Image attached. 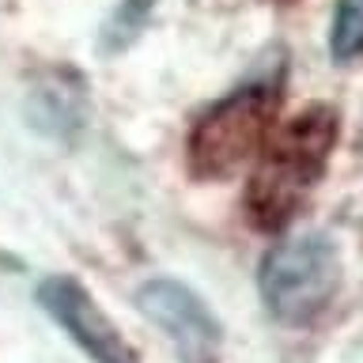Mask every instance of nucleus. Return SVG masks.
<instances>
[{
  "instance_id": "nucleus-1",
  "label": "nucleus",
  "mask_w": 363,
  "mask_h": 363,
  "mask_svg": "<svg viewBox=\"0 0 363 363\" xmlns=\"http://www.w3.org/2000/svg\"><path fill=\"white\" fill-rule=\"evenodd\" d=\"M337 136L340 113L325 102H311L272 133L246 186V216L257 231L277 235L303 212L318 182L325 178Z\"/></svg>"
},
{
  "instance_id": "nucleus-2",
  "label": "nucleus",
  "mask_w": 363,
  "mask_h": 363,
  "mask_svg": "<svg viewBox=\"0 0 363 363\" xmlns=\"http://www.w3.org/2000/svg\"><path fill=\"white\" fill-rule=\"evenodd\" d=\"M284 87L280 79L246 84L208 106L193 121L186 140V167L197 182H227L265 152L277 133Z\"/></svg>"
},
{
  "instance_id": "nucleus-3",
  "label": "nucleus",
  "mask_w": 363,
  "mask_h": 363,
  "mask_svg": "<svg viewBox=\"0 0 363 363\" xmlns=\"http://www.w3.org/2000/svg\"><path fill=\"white\" fill-rule=\"evenodd\" d=\"M257 284L277 322L311 325L340 288V254L325 235L284 238L261 261Z\"/></svg>"
},
{
  "instance_id": "nucleus-4",
  "label": "nucleus",
  "mask_w": 363,
  "mask_h": 363,
  "mask_svg": "<svg viewBox=\"0 0 363 363\" xmlns=\"http://www.w3.org/2000/svg\"><path fill=\"white\" fill-rule=\"evenodd\" d=\"M136 306L167 333L182 363H220L223 325L193 288L178 280H147L136 291Z\"/></svg>"
},
{
  "instance_id": "nucleus-5",
  "label": "nucleus",
  "mask_w": 363,
  "mask_h": 363,
  "mask_svg": "<svg viewBox=\"0 0 363 363\" xmlns=\"http://www.w3.org/2000/svg\"><path fill=\"white\" fill-rule=\"evenodd\" d=\"M38 303L91 363H140L136 348L121 337V329L110 322V314L79 280L45 277L38 284Z\"/></svg>"
},
{
  "instance_id": "nucleus-6",
  "label": "nucleus",
  "mask_w": 363,
  "mask_h": 363,
  "mask_svg": "<svg viewBox=\"0 0 363 363\" xmlns=\"http://www.w3.org/2000/svg\"><path fill=\"white\" fill-rule=\"evenodd\" d=\"M329 53L340 65L363 57V0H340L337 4L333 27H329Z\"/></svg>"
},
{
  "instance_id": "nucleus-7",
  "label": "nucleus",
  "mask_w": 363,
  "mask_h": 363,
  "mask_svg": "<svg viewBox=\"0 0 363 363\" xmlns=\"http://www.w3.org/2000/svg\"><path fill=\"white\" fill-rule=\"evenodd\" d=\"M152 8H155V0H121V8L113 11L106 19V27H102V50L106 53L125 50V45L144 30V19L152 16Z\"/></svg>"
},
{
  "instance_id": "nucleus-8",
  "label": "nucleus",
  "mask_w": 363,
  "mask_h": 363,
  "mask_svg": "<svg viewBox=\"0 0 363 363\" xmlns=\"http://www.w3.org/2000/svg\"><path fill=\"white\" fill-rule=\"evenodd\" d=\"M0 269H19V257H11V254L0 250Z\"/></svg>"
},
{
  "instance_id": "nucleus-9",
  "label": "nucleus",
  "mask_w": 363,
  "mask_h": 363,
  "mask_svg": "<svg viewBox=\"0 0 363 363\" xmlns=\"http://www.w3.org/2000/svg\"><path fill=\"white\" fill-rule=\"evenodd\" d=\"M359 155H363V133H359Z\"/></svg>"
},
{
  "instance_id": "nucleus-10",
  "label": "nucleus",
  "mask_w": 363,
  "mask_h": 363,
  "mask_svg": "<svg viewBox=\"0 0 363 363\" xmlns=\"http://www.w3.org/2000/svg\"><path fill=\"white\" fill-rule=\"evenodd\" d=\"M280 4H288V0H280Z\"/></svg>"
}]
</instances>
